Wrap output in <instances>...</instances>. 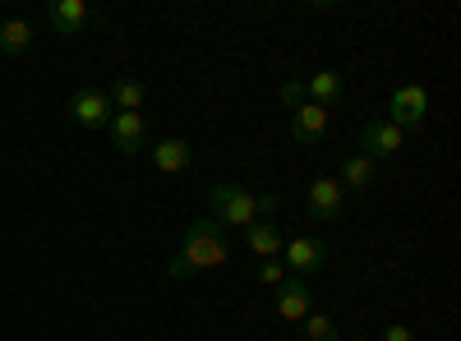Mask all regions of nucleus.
<instances>
[{"label": "nucleus", "instance_id": "obj_1", "mask_svg": "<svg viewBox=\"0 0 461 341\" xmlns=\"http://www.w3.org/2000/svg\"><path fill=\"white\" fill-rule=\"evenodd\" d=\"M230 258V245H226V231L203 217V221H189L185 231H180V249L171 254L167 263V277L171 282H189V277H199L203 268H221V263Z\"/></svg>", "mask_w": 461, "mask_h": 341}, {"label": "nucleus", "instance_id": "obj_7", "mask_svg": "<svg viewBox=\"0 0 461 341\" xmlns=\"http://www.w3.org/2000/svg\"><path fill=\"white\" fill-rule=\"evenodd\" d=\"M69 116L79 121L84 130H102L111 121V97L102 88H79V93L69 97Z\"/></svg>", "mask_w": 461, "mask_h": 341}, {"label": "nucleus", "instance_id": "obj_8", "mask_svg": "<svg viewBox=\"0 0 461 341\" xmlns=\"http://www.w3.org/2000/svg\"><path fill=\"white\" fill-rule=\"evenodd\" d=\"M341 208H346L341 180H337V175H319V180L310 184V217H314V221H332V217H341Z\"/></svg>", "mask_w": 461, "mask_h": 341}, {"label": "nucleus", "instance_id": "obj_12", "mask_svg": "<svg viewBox=\"0 0 461 341\" xmlns=\"http://www.w3.org/2000/svg\"><path fill=\"white\" fill-rule=\"evenodd\" d=\"M282 226L277 221H249L245 226V249L254 254V258H277L282 254Z\"/></svg>", "mask_w": 461, "mask_h": 341}, {"label": "nucleus", "instance_id": "obj_6", "mask_svg": "<svg viewBox=\"0 0 461 341\" xmlns=\"http://www.w3.org/2000/svg\"><path fill=\"white\" fill-rule=\"evenodd\" d=\"M328 258H332V249H328V240H319V236H295V240L286 245V268H291L295 277L323 273Z\"/></svg>", "mask_w": 461, "mask_h": 341}, {"label": "nucleus", "instance_id": "obj_18", "mask_svg": "<svg viewBox=\"0 0 461 341\" xmlns=\"http://www.w3.org/2000/svg\"><path fill=\"white\" fill-rule=\"evenodd\" d=\"M304 337H310V341H337V323L328 314H310V319H304Z\"/></svg>", "mask_w": 461, "mask_h": 341}, {"label": "nucleus", "instance_id": "obj_17", "mask_svg": "<svg viewBox=\"0 0 461 341\" xmlns=\"http://www.w3.org/2000/svg\"><path fill=\"white\" fill-rule=\"evenodd\" d=\"M351 184V189H369L374 184V162L365 157V153H351L341 162V189Z\"/></svg>", "mask_w": 461, "mask_h": 341}, {"label": "nucleus", "instance_id": "obj_14", "mask_svg": "<svg viewBox=\"0 0 461 341\" xmlns=\"http://www.w3.org/2000/svg\"><path fill=\"white\" fill-rule=\"evenodd\" d=\"M341 93H346V79L337 69H319V74H310V84H304V97H314V106H332V102H341Z\"/></svg>", "mask_w": 461, "mask_h": 341}, {"label": "nucleus", "instance_id": "obj_16", "mask_svg": "<svg viewBox=\"0 0 461 341\" xmlns=\"http://www.w3.org/2000/svg\"><path fill=\"white\" fill-rule=\"evenodd\" d=\"M106 97H111V106H115V111H143V97H148V88H143L139 79H115Z\"/></svg>", "mask_w": 461, "mask_h": 341}, {"label": "nucleus", "instance_id": "obj_20", "mask_svg": "<svg viewBox=\"0 0 461 341\" xmlns=\"http://www.w3.org/2000/svg\"><path fill=\"white\" fill-rule=\"evenodd\" d=\"M258 282H263V286H282V282H286V268H282L277 258H263V263H258Z\"/></svg>", "mask_w": 461, "mask_h": 341}, {"label": "nucleus", "instance_id": "obj_13", "mask_svg": "<svg viewBox=\"0 0 461 341\" xmlns=\"http://www.w3.org/2000/svg\"><path fill=\"white\" fill-rule=\"evenodd\" d=\"M189 162H194V148H189L185 139H162L158 148H152V166H158L162 175H180V171H189Z\"/></svg>", "mask_w": 461, "mask_h": 341}, {"label": "nucleus", "instance_id": "obj_5", "mask_svg": "<svg viewBox=\"0 0 461 341\" xmlns=\"http://www.w3.org/2000/svg\"><path fill=\"white\" fill-rule=\"evenodd\" d=\"M111 143H115V153H125L134 157L139 148H148V121H143V111H111Z\"/></svg>", "mask_w": 461, "mask_h": 341}, {"label": "nucleus", "instance_id": "obj_4", "mask_svg": "<svg viewBox=\"0 0 461 341\" xmlns=\"http://www.w3.org/2000/svg\"><path fill=\"white\" fill-rule=\"evenodd\" d=\"M406 148V134L393 125V121H369L365 130H360V153L378 166V162H388V157H397Z\"/></svg>", "mask_w": 461, "mask_h": 341}, {"label": "nucleus", "instance_id": "obj_2", "mask_svg": "<svg viewBox=\"0 0 461 341\" xmlns=\"http://www.w3.org/2000/svg\"><path fill=\"white\" fill-rule=\"evenodd\" d=\"M208 208H212V221L221 226H249L258 217H277L282 199L277 194H249L245 184H230V180H217L208 189Z\"/></svg>", "mask_w": 461, "mask_h": 341}, {"label": "nucleus", "instance_id": "obj_9", "mask_svg": "<svg viewBox=\"0 0 461 341\" xmlns=\"http://www.w3.org/2000/svg\"><path fill=\"white\" fill-rule=\"evenodd\" d=\"M310 305H314V295H310V286H304V277H286L277 286V319L304 323L310 319Z\"/></svg>", "mask_w": 461, "mask_h": 341}, {"label": "nucleus", "instance_id": "obj_3", "mask_svg": "<svg viewBox=\"0 0 461 341\" xmlns=\"http://www.w3.org/2000/svg\"><path fill=\"white\" fill-rule=\"evenodd\" d=\"M388 111H393V125L406 134V130H420L429 121V88L425 84H402V88H393V97H388Z\"/></svg>", "mask_w": 461, "mask_h": 341}, {"label": "nucleus", "instance_id": "obj_21", "mask_svg": "<svg viewBox=\"0 0 461 341\" xmlns=\"http://www.w3.org/2000/svg\"><path fill=\"white\" fill-rule=\"evenodd\" d=\"M383 341H415V332L406 323H393V328H383Z\"/></svg>", "mask_w": 461, "mask_h": 341}, {"label": "nucleus", "instance_id": "obj_19", "mask_svg": "<svg viewBox=\"0 0 461 341\" xmlns=\"http://www.w3.org/2000/svg\"><path fill=\"white\" fill-rule=\"evenodd\" d=\"M277 97H282V106H286V111H295V106L310 102V97H304V84H300V79H286V84L277 88Z\"/></svg>", "mask_w": 461, "mask_h": 341}, {"label": "nucleus", "instance_id": "obj_15", "mask_svg": "<svg viewBox=\"0 0 461 341\" xmlns=\"http://www.w3.org/2000/svg\"><path fill=\"white\" fill-rule=\"evenodd\" d=\"M28 47H32L28 19H5V23H0V51H5V56H23Z\"/></svg>", "mask_w": 461, "mask_h": 341}, {"label": "nucleus", "instance_id": "obj_11", "mask_svg": "<svg viewBox=\"0 0 461 341\" xmlns=\"http://www.w3.org/2000/svg\"><path fill=\"white\" fill-rule=\"evenodd\" d=\"M47 23H51V32L74 37V32H84V23H88V5H84V0H51V5H47Z\"/></svg>", "mask_w": 461, "mask_h": 341}, {"label": "nucleus", "instance_id": "obj_10", "mask_svg": "<svg viewBox=\"0 0 461 341\" xmlns=\"http://www.w3.org/2000/svg\"><path fill=\"white\" fill-rule=\"evenodd\" d=\"M286 134H291L295 143H323V134H328V111H323V106H314V102L295 106V111H291Z\"/></svg>", "mask_w": 461, "mask_h": 341}]
</instances>
